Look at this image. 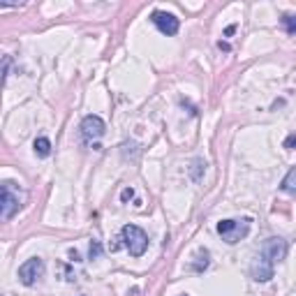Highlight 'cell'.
<instances>
[{
	"mask_svg": "<svg viewBox=\"0 0 296 296\" xmlns=\"http://www.w3.org/2000/svg\"><path fill=\"white\" fill-rule=\"evenodd\" d=\"M121 241H123V245L130 250L132 257H142L148 250L146 231H144L142 227H137V224H125V227L121 229Z\"/></svg>",
	"mask_w": 296,
	"mask_h": 296,
	"instance_id": "6da1fadb",
	"label": "cell"
},
{
	"mask_svg": "<svg viewBox=\"0 0 296 296\" xmlns=\"http://www.w3.org/2000/svg\"><path fill=\"white\" fill-rule=\"evenodd\" d=\"M250 218H243V220H220L218 222V234L222 236V241L234 245V243L243 241L245 236L250 234Z\"/></svg>",
	"mask_w": 296,
	"mask_h": 296,
	"instance_id": "7a4b0ae2",
	"label": "cell"
},
{
	"mask_svg": "<svg viewBox=\"0 0 296 296\" xmlns=\"http://www.w3.org/2000/svg\"><path fill=\"white\" fill-rule=\"evenodd\" d=\"M12 188L14 183H0V220H9L19 211V197Z\"/></svg>",
	"mask_w": 296,
	"mask_h": 296,
	"instance_id": "3957f363",
	"label": "cell"
},
{
	"mask_svg": "<svg viewBox=\"0 0 296 296\" xmlns=\"http://www.w3.org/2000/svg\"><path fill=\"white\" fill-rule=\"evenodd\" d=\"M42 276H44V259H40V257H33L19 266V280L26 287H33Z\"/></svg>",
	"mask_w": 296,
	"mask_h": 296,
	"instance_id": "277c9868",
	"label": "cell"
},
{
	"mask_svg": "<svg viewBox=\"0 0 296 296\" xmlns=\"http://www.w3.org/2000/svg\"><path fill=\"white\" fill-rule=\"evenodd\" d=\"M262 255L276 266V264H280L285 257H287V241L280 238V236H273V238H269V241L264 243Z\"/></svg>",
	"mask_w": 296,
	"mask_h": 296,
	"instance_id": "5b68a950",
	"label": "cell"
},
{
	"mask_svg": "<svg viewBox=\"0 0 296 296\" xmlns=\"http://www.w3.org/2000/svg\"><path fill=\"white\" fill-rule=\"evenodd\" d=\"M81 137L86 139V142H93V139H100V137H104V121H102L100 116H86L83 121H81Z\"/></svg>",
	"mask_w": 296,
	"mask_h": 296,
	"instance_id": "8992f818",
	"label": "cell"
},
{
	"mask_svg": "<svg viewBox=\"0 0 296 296\" xmlns=\"http://www.w3.org/2000/svg\"><path fill=\"white\" fill-rule=\"evenodd\" d=\"M150 21H153V26L157 28V30H160L162 35H169V37L178 33V26H181V23H178V19H176L174 14L160 12V9L150 14Z\"/></svg>",
	"mask_w": 296,
	"mask_h": 296,
	"instance_id": "52a82bcc",
	"label": "cell"
},
{
	"mask_svg": "<svg viewBox=\"0 0 296 296\" xmlns=\"http://www.w3.org/2000/svg\"><path fill=\"white\" fill-rule=\"evenodd\" d=\"M250 273H252V280H255V283H269L271 278H273V264L259 252V255L255 257L252 266H250Z\"/></svg>",
	"mask_w": 296,
	"mask_h": 296,
	"instance_id": "ba28073f",
	"label": "cell"
},
{
	"mask_svg": "<svg viewBox=\"0 0 296 296\" xmlns=\"http://www.w3.org/2000/svg\"><path fill=\"white\" fill-rule=\"evenodd\" d=\"M33 148H35V153H37V157H49L51 155V142H49L47 137H37Z\"/></svg>",
	"mask_w": 296,
	"mask_h": 296,
	"instance_id": "9c48e42d",
	"label": "cell"
},
{
	"mask_svg": "<svg viewBox=\"0 0 296 296\" xmlns=\"http://www.w3.org/2000/svg\"><path fill=\"white\" fill-rule=\"evenodd\" d=\"M209 250H199V252H197V262L192 264V271H195V273H204V271L209 269Z\"/></svg>",
	"mask_w": 296,
	"mask_h": 296,
	"instance_id": "30bf717a",
	"label": "cell"
},
{
	"mask_svg": "<svg viewBox=\"0 0 296 296\" xmlns=\"http://www.w3.org/2000/svg\"><path fill=\"white\" fill-rule=\"evenodd\" d=\"M294 178H296V169H290V171H287V176H285L283 185H280V188H283L285 192H287V195H294V190H296Z\"/></svg>",
	"mask_w": 296,
	"mask_h": 296,
	"instance_id": "8fae6325",
	"label": "cell"
},
{
	"mask_svg": "<svg viewBox=\"0 0 296 296\" xmlns=\"http://www.w3.org/2000/svg\"><path fill=\"white\" fill-rule=\"evenodd\" d=\"M204 167H206V162H204V160H195V162H192V169H190V176H192V181H199V178H202Z\"/></svg>",
	"mask_w": 296,
	"mask_h": 296,
	"instance_id": "7c38bea8",
	"label": "cell"
},
{
	"mask_svg": "<svg viewBox=\"0 0 296 296\" xmlns=\"http://www.w3.org/2000/svg\"><path fill=\"white\" fill-rule=\"evenodd\" d=\"M102 252H104L102 243H100V241H90V248H88V257H90V259H100Z\"/></svg>",
	"mask_w": 296,
	"mask_h": 296,
	"instance_id": "4fadbf2b",
	"label": "cell"
},
{
	"mask_svg": "<svg viewBox=\"0 0 296 296\" xmlns=\"http://www.w3.org/2000/svg\"><path fill=\"white\" fill-rule=\"evenodd\" d=\"M283 23H285V28H287V33H290V35L296 33V19L292 16V14H285V16H283Z\"/></svg>",
	"mask_w": 296,
	"mask_h": 296,
	"instance_id": "5bb4252c",
	"label": "cell"
},
{
	"mask_svg": "<svg viewBox=\"0 0 296 296\" xmlns=\"http://www.w3.org/2000/svg\"><path fill=\"white\" fill-rule=\"evenodd\" d=\"M130 199H135V190H132V188H125V190L121 192V202H123V204H128Z\"/></svg>",
	"mask_w": 296,
	"mask_h": 296,
	"instance_id": "9a60e30c",
	"label": "cell"
},
{
	"mask_svg": "<svg viewBox=\"0 0 296 296\" xmlns=\"http://www.w3.org/2000/svg\"><path fill=\"white\" fill-rule=\"evenodd\" d=\"M9 58H7V56H2V58H0V74H5L7 72V68H9Z\"/></svg>",
	"mask_w": 296,
	"mask_h": 296,
	"instance_id": "2e32d148",
	"label": "cell"
},
{
	"mask_svg": "<svg viewBox=\"0 0 296 296\" xmlns=\"http://www.w3.org/2000/svg\"><path fill=\"white\" fill-rule=\"evenodd\" d=\"M70 259H72V262L74 264H76V262H81V255H79V250H70Z\"/></svg>",
	"mask_w": 296,
	"mask_h": 296,
	"instance_id": "e0dca14e",
	"label": "cell"
},
{
	"mask_svg": "<svg viewBox=\"0 0 296 296\" xmlns=\"http://www.w3.org/2000/svg\"><path fill=\"white\" fill-rule=\"evenodd\" d=\"M294 144H296V137L292 135V137H287V142H285V148H287V150H292V148H294Z\"/></svg>",
	"mask_w": 296,
	"mask_h": 296,
	"instance_id": "ac0fdd59",
	"label": "cell"
},
{
	"mask_svg": "<svg viewBox=\"0 0 296 296\" xmlns=\"http://www.w3.org/2000/svg\"><path fill=\"white\" fill-rule=\"evenodd\" d=\"M234 33H236V26H229L227 30H224V37H231Z\"/></svg>",
	"mask_w": 296,
	"mask_h": 296,
	"instance_id": "d6986e66",
	"label": "cell"
},
{
	"mask_svg": "<svg viewBox=\"0 0 296 296\" xmlns=\"http://www.w3.org/2000/svg\"><path fill=\"white\" fill-rule=\"evenodd\" d=\"M218 47H220L222 51H229V44H227V42H218Z\"/></svg>",
	"mask_w": 296,
	"mask_h": 296,
	"instance_id": "ffe728a7",
	"label": "cell"
},
{
	"mask_svg": "<svg viewBox=\"0 0 296 296\" xmlns=\"http://www.w3.org/2000/svg\"><path fill=\"white\" fill-rule=\"evenodd\" d=\"M185 296H188V294H185Z\"/></svg>",
	"mask_w": 296,
	"mask_h": 296,
	"instance_id": "44dd1931",
	"label": "cell"
}]
</instances>
